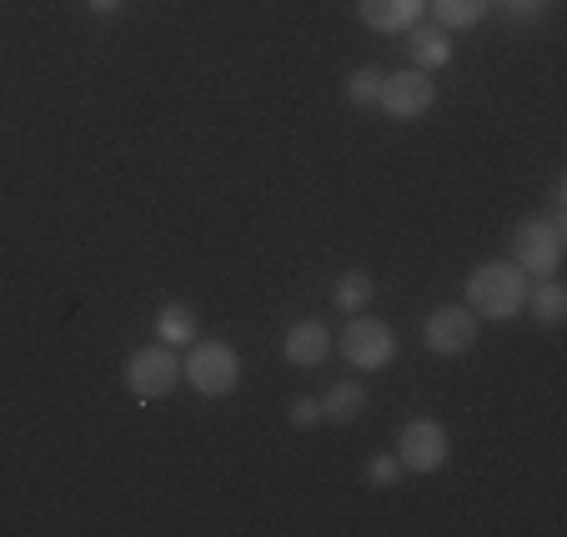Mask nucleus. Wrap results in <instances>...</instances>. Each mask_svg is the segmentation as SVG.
<instances>
[{
    "instance_id": "nucleus-1",
    "label": "nucleus",
    "mask_w": 567,
    "mask_h": 537,
    "mask_svg": "<svg viewBox=\"0 0 567 537\" xmlns=\"http://www.w3.org/2000/svg\"><path fill=\"white\" fill-rule=\"evenodd\" d=\"M477 312V322H517L527 307V277L517 271V261H482L467 277V301Z\"/></svg>"
},
{
    "instance_id": "nucleus-2",
    "label": "nucleus",
    "mask_w": 567,
    "mask_h": 537,
    "mask_svg": "<svg viewBox=\"0 0 567 537\" xmlns=\"http://www.w3.org/2000/svg\"><path fill=\"white\" fill-rule=\"evenodd\" d=\"M182 376L192 382L196 397H206V402L231 397L241 388V357H236V347L216 342V337H206V342L196 337L182 357Z\"/></svg>"
},
{
    "instance_id": "nucleus-3",
    "label": "nucleus",
    "mask_w": 567,
    "mask_h": 537,
    "mask_svg": "<svg viewBox=\"0 0 567 537\" xmlns=\"http://www.w3.org/2000/svg\"><path fill=\"white\" fill-rule=\"evenodd\" d=\"M563 247H567V231L553 216H527L513 231V261L527 281H553L563 271Z\"/></svg>"
},
{
    "instance_id": "nucleus-4",
    "label": "nucleus",
    "mask_w": 567,
    "mask_h": 537,
    "mask_svg": "<svg viewBox=\"0 0 567 537\" xmlns=\"http://www.w3.org/2000/svg\"><path fill=\"white\" fill-rule=\"evenodd\" d=\"M121 376H126V392L136 402H161V397H172L176 382H182V357H176V347L151 342L126 357V372Z\"/></svg>"
},
{
    "instance_id": "nucleus-5",
    "label": "nucleus",
    "mask_w": 567,
    "mask_h": 537,
    "mask_svg": "<svg viewBox=\"0 0 567 537\" xmlns=\"http://www.w3.org/2000/svg\"><path fill=\"white\" fill-rule=\"evenodd\" d=\"M332 347L357 366V372H386V366L396 362V332L367 312H357L352 322L342 327V337H332Z\"/></svg>"
},
{
    "instance_id": "nucleus-6",
    "label": "nucleus",
    "mask_w": 567,
    "mask_h": 537,
    "mask_svg": "<svg viewBox=\"0 0 567 537\" xmlns=\"http://www.w3.org/2000/svg\"><path fill=\"white\" fill-rule=\"evenodd\" d=\"M377 106L392 121H422L437 106V81L417 65H402V71L382 75V91H377Z\"/></svg>"
},
{
    "instance_id": "nucleus-7",
    "label": "nucleus",
    "mask_w": 567,
    "mask_h": 537,
    "mask_svg": "<svg viewBox=\"0 0 567 537\" xmlns=\"http://www.w3.org/2000/svg\"><path fill=\"white\" fill-rule=\"evenodd\" d=\"M452 457V437L437 417H412L408 427L396 432V463L408 467V473H442Z\"/></svg>"
},
{
    "instance_id": "nucleus-8",
    "label": "nucleus",
    "mask_w": 567,
    "mask_h": 537,
    "mask_svg": "<svg viewBox=\"0 0 567 537\" xmlns=\"http://www.w3.org/2000/svg\"><path fill=\"white\" fill-rule=\"evenodd\" d=\"M477 332H482V322H477V312L472 307H437V312L422 322V342H427V352L432 357H467L472 347H477Z\"/></svg>"
},
{
    "instance_id": "nucleus-9",
    "label": "nucleus",
    "mask_w": 567,
    "mask_h": 537,
    "mask_svg": "<svg viewBox=\"0 0 567 537\" xmlns=\"http://www.w3.org/2000/svg\"><path fill=\"white\" fill-rule=\"evenodd\" d=\"M427 0H357V21L377 35H408L412 25H422Z\"/></svg>"
},
{
    "instance_id": "nucleus-10",
    "label": "nucleus",
    "mask_w": 567,
    "mask_h": 537,
    "mask_svg": "<svg viewBox=\"0 0 567 537\" xmlns=\"http://www.w3.org/2000/svg\"><path fill=\"white\" fill-rule=\"evenodd\" d=\"M281 357H287L291 366H301V372L321 366L327 357H332V332H327V322H317V317H301V322H291L287 337H281Z\"/></svg>"
},
{
    "instance_id": "nucleus-11",
    "label": "nucleus",
    "mask_w": 567,
    "mask_h": 537,
    "mask_svg": "<svg viewBox=\"0 0 567 537\" xmlns=\"http://www.w3.org/2000/svg\"><path fill=\"white\" fill-rule=\"evenodd\" d=\"M452 31H442V25H412L408 31V55L417 71H442V65H452Z\"/></svg>"
},
{
    "instance_id": "nucleus-12",
    "label": "nucleus",
    "mask_w": 567,
    "mask_h": 537,
    "mask_svg": "<svg viewBox=\"0 0 567 537\" xmlns=\"http://www.w3.org/2000/svg\"><path fill=\"white\" fill-rule=\"evenodd\" d=\"M196 337H202V322H196V312L186 307V301H166L156 312V342L166 347H192Z\"/></svg>"
},
{
    "instance_id": "nucleus-13",
    "label": "nucleus",
    "mask_w": 567,
    "mask_h": 537,
    "mask_svg": "<svg viewBox=\"0 0 567 537\" xmlns=\"http://www.w3.org/2000/svg\"><path fill=\"white\" fill-rule=\"evenodd\" d=\"M321 402V422H337V427H347V422H357L367 412V388L362 382H337V388H327V397Z\"/></svg>"
},
{
    "instance_id": "nucleus-14",
    "label": "nucleus",
    "mask_w": 567,
    "mask_h": 537,
    "mask_svg": "<svg viewBox=\"0 0 567 537\" xmlns=\"http://www.w3.org/2000/svg\"><path fill=\"white\" fill-rule=\"evenodd\" d=\"M523 312H533L537 327H563L567 322V291L563 281H537V287H527V307Z\"/></svg>"
},
{
    "instance_id": "nucleus-15",
    "label": "nucleus",
    "mask_w": 567,
    "mask_h": 537,
    "mask_svg": "<svg viewBox=\"0 0 567 537\" xmlns=\"http://www.w3.org/2000/svg\"><path fill=\"white\" fill-rule=\"evenodd\" d=\"M487 6H493V0H427L432 21H437L442 31H472V25H482Z\"/></svg>"
},
{
    "instance_id": "nucleus-16",
    "label": "nucleus",
    "mask_w": 567,
    "mask_h": 537,
    "mask_svg": "<svg viewBox=\"0 0 567 537\" xmlns=\"http://www.w3.org/2000/svg\"><path fill=\"white\" fill-rule=\"evenodd\" d=\"M372 277L367 271H342V277L332 281V301H337V312H347V317H357V312H367L372 307Z\"/></svg>"
},
{
    "instance_id": "nucleus-17",
    "label": "nucleus",
    "mask_w": 567,
    "mask_h": 537,
    "mask_svg": "<svg viewBox=\"0 0 567 537\" xmlns=\"http://www.w3.org/2000/svg\"><path fill=\"white\" fill-rule=\"evenodd\" d=\"M377 91H382V71L377 65H357L352 75H347V101L352 106H377Z\"/></svg>"
},
{
    "instance_id": "nucleus-18",
    "label": "nucleus",
    "mask_w": 567,
    "mask_h": 537,
    "mask_svg": "<svg viewBox=\"0 0 567 537\" xmlns=\"http://www.w3.org/2000/svg\"><path fill=\"white\" fill-rule=\"evenodd\" d=\"M396 483H402V463H396V452H382V457L367 463V487L386 493V487H396Z\"/></svg>"
},
{
    "instance_id": "nucleus-19",
    "label": "nucleus",
    "mask_w": 567,
    "mask_h": 537,
    "mask_svg": "<svg viewBox=\"0 0 567 537\" xmlns=\"http://www.w3.org/2000/svg\"><path fill=\"white\" fill-rule=\"evenodd\" d=\"M287 422H291V427H317V422H321V402L317 397H291Z\"/></svg>"
},
{
    "instance_id": "nucleus-20",
    "label": "nucleus",
    "mask_w": 567,
    "mask_h": 537,
    "mask_svg": "<svg viewBox=\"0 0 567 537\" xmlns=\"http://www.w3.org/2000/svg\"><path fill=\"white\" fill-rule=\"evenodd\" d=\"M503 6H507L513 16H543V11H547V0H503Z\"/></svg>"
},
{
    "instance_id": "nucleus-21",
    "label": "nucleus",
    "mask_w": 567,
    "mask_h": 537,
    "mask_svg": "<svg viewBox=\"0 0 567 537\" xmlns=\"http://www.w3.org/2000/svg\"><path fill=\"white\" fill-rule=\"evenodd\" d=\"M86 11H91V16H116L121 0H86Z\"/></svg>"
}]
</instances>
